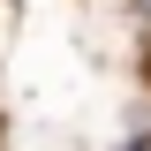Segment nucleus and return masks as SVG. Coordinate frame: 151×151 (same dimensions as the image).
Instances as JSON below:
<instances>
[{
	"instance_id": "f257e3e1",
	"label": "nucleus",
	"mask_w": 151,
	"mask_h": 151,
	"mask_svg": "<svg viewBox=\"0 0 151 151\" xmlns=\"http://www.w3.org/2000/svg\"><path fill=\"white\" fill-rule=\"evenodd\" d=\"M129 151H151V144H144V136H136V144H129Z\"/></svg>"
}]
</instances>
